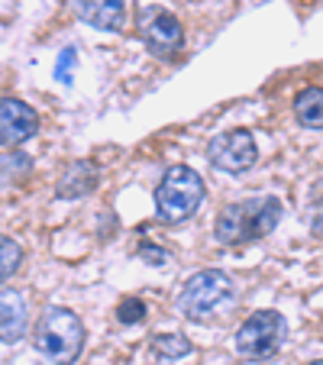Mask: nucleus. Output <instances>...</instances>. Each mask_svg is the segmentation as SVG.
Wrapping results in <instances>:
<instances>
[{
    "label": "nucleus",
    "instance_id": "1a4fd4ad",
    "mask_svg": "<svg viewBox=\"0 0 323 365\" xmlns=\"http://www.w3.org/2000/svg\"><path fill=\"white\" fill-rule=\"evenodd\" d=\"M75 10L84 23L103 33H117L126 23V0H75Z\"/></svg>",
    "mask_w": 323,
    "mask_h": 365
},
{
    "label": "nucleus",
    "instance_id": "9b49d317",
    "mask_svg": "<svg viewBox=\"0 0 323 365\" xmlns=\"http://www.w3.org/2000/svg\"><path fill=\"white\" fill-rule=\"evenodd\" d=\"M97 178H101V172H97V165L91 159H78L71 162L68 168L62 172V178H58V187L56 194L58 197H84V194H91L97 187Z\"/></svg>",
    "mask_w": 323,
    "mask_h": 365
},
{
    "label": "nucleus",
    "instance_id": "423d86ee",
    "mask_svg": "<svg viewBox=\"0 0 323 365\" xmlns=\"http://www.w3.org/2000/svg\"><path fill=\"white\" fill-rule=\"evenodd\" d=\"M139 36H143L145 48L158 58L178 56L181 46H185V26H181V20L175 14H168L165 7H158V4H152V7H145L139 14Z\"/></svg>",
    "mask_w": 323,
    "mask_h": 365
},
{
    "label": "nucleus",
    "instance_id": "f8f14e48",
    "mask_svg": "<svg viewBox=\"0 0 323 365\" xmlns=\"http://www.w3.org/2000/svg\"><path fill=\"white\" fill-rule=\"evenodd\" d=\"M294 117L307 130H323V88H304L294 97Z\"/></svg>",
    "mask_w": 323,
    "mask_h": 365
},
{
    "label": "nucleus",
    "instance_id": "9d476101",
    "mask_svg": "<svg viewBox=\"0 0 323 365\" xmlns=\"http://www.w3.org/2000/svg\"><path fill=\"white\" fill-rule=\"evenodd\" d=\"M29 314L26 301L16 291H0V343H20L26 336Z\"/></svg>",
    "mask_w": 323,
    "mask_h": 365
},
{
    "label": "nucleus",
    "instance_id": "7ed1b4c3",
    "mask_svg": "<svg viewBox=\"0 0 323 365\" xmlns=\"http://www.w3.org/2000/svg\"><path fill=\"white\" fill-rule=\"evenodd\" d=\"M236 301V288L230 282L227 272L217 269H204L194 278H188V284L178 294V310L188 320H198V324H207V320L220 317L233 307Z\"/></svg>",
    "mask_w": 323,
    "mask_h": 365
},
{
    "label": "nucleus",
    "instance_id": "f3484780",
    "mask_svg": "<svg viewBox=\"0 0 323 365\" xmlns=\"http://www.w3.org/2000/svg\"><path fill=\"white\" fill-rule=\"evenodd\" d=\"M139 255H143L149 265H162V262H168V252L162 246H152V242H143L139 246Z\"/></svg>",
    "mask_w": 323,
    "mask_h": 365
},
{
    "label": "nucleus",
    "instance_id": "6e6552de",
    "mask_svg": "<svg viewBox=\"0 0 323 365\" xmlns=\"http://www.w3.org/2000/svg\"><path fill=\"white\" fill-rule=\"evenodd\" d=\"M39 133V113L20 97L0 101V149H16Z\"/></svg>",
    "mask_w": 323,
    "mask_h": 365
},
{
    "label": "nucleus",
    "instance_id": "dca6fc26",
    "mask_svg": "<svg viewBox=\"0 0 323 365\" xmlns=\"http://www.w3.org/2000/svg\"><path fill=\"white\" fill-rule=\"evenodd\" d=\"M75 65H78L75 46L62 48V52H58V62H56V81H62V84H71V81H75Z\"/></svg>",
    "mask_w": 323,
    "mask_h": 365
},
{
    "label": "nucleus",
    "instance_id": "f03ea898",
    "mask_svg": "<svg viewBox=\"0 0 323 365\" xmlns=\"http://www.w3.org/2000/svg\"><path fill=\"white\" fill-rule=\"evenodd\" d=\"M36 352L48 365H71L84 349V324L75 310L48 307L36 324Z\"/></svg>",
    "mask_w": 323,
    "mask_h": 365
},
{
    "label": "nucleus",
    "instance_id": "39448f33",
    "mask_svg": "<svg viewBox=\"0 0 323 365\" xmlns=\"http://www.w3.org/2000/svg\"><path fill=\"white\" fill-rule=\"evenodd\" d=\"M284 317L278 310H255L252 317L236 330V352L252 362L272 359L284 343Z\"/></svg>",
    "mask_w": 323,
    "mask_h": 365
},
{
    "label": "nucleus",
    "instance_id": "ddd939ff",
    "mask_svg": "<svg viewBox=\"0 0 323 365\" xmlns=\"http://www.w3.org/2000/svg\"><path fill=\"white\" fill-rule=\"evenodd\" d=\"M191 349L194 346L188 343L181 333H155V336H152V352H155L158 359H168V362L191 356Z\"/></svg>",
    "mask_w": 323,
    "mask_h": 365
},
{
    "label": "nucleus",
    "instance_id": "20e7f679",
    "mask_svg": "<svg viewBox=\"0 0 323 365\" xmlns=\"http://www.w3.org/2000/svg\"><path fill=\"white\" fill-rule=\"evenodd\" d=\"M204 204V178L188 165H172L155 187V210L162 223H185Z\"/></svg>",
    "mask_w": 323,
    "mask_h": 365
},
{
    "label": "nucleus",
    "instance_id": "4468645a",
    "mask_svg": "<svg viewBox=\"0 0 323 365\" xmlns=\"http://www.w3.org/2000/svg\"><path fill=\"white\" fill-rule=\"evenodd\" d=\"M20 262H23L20 242L0 233V284L7 282V278H14V272L20 269Z\"/></svg>",
    "mask_w": 323,
    "mask_h": 365
},
{
    "label": "nucleus",
    "instance_id": "0eeeda50",
    "mask_svg": "<svg viewBox=\"0 0 323 365\" xmlns=\"http://www.w3.org/2000/svg\"><path fill=\"white\" fill-rule=\"evenodd\" d=\"M207 159H210L213 168L230 175H242L255 165L259 159V149H255L252 133L246 130H227L220 136H213L210 145H207Z\"/></svg>",
    "mask_w": 323,
    "mask_h": 365
},
{
    "label": "nucleus",
    "instance_id": "f257e3e1",
    "mask_svg": "<svg viewBox=\"0 0 323 365\" xmlns=\"http://www.w3.org/2000/svg\"><path fill=\"white\" fill-rule=\"evenodd\" d=\"M278 220H282V200L262 194V197H246L223 207L213 223V233L223 246H246V242L265 240L278 227Z\"/></svg>",
    "mask_w": 323,
    "mask_h": 365
},
{
    "label": "nucleus",
    "instance_id": "2eb2a0df",
    "mask_svg": "<svg viewBox=\"0 0 323 365\" xmlns=\"http://www.w3.org/2000/svg\"><path fill=\"white\" fill-rule=\"evenodd\" d=\"M117 320L123 327H133V324H143L145 320V304L139 297H123L117 307Z\"/></svg>",
    "mask_w": 323,
    "mask_h": 365
},
{
    "label": "nucleus",
    "instance_id": "a211bd4d",
    "mask_svg": "<svg viewBox=\"0 0 323 365\" xmlns=\"http://www.w3.org/2000/svg\"><path fill=\"white\" fill-rule=\"evenodd\" d=\"M307 365H323V359H317V362H307Z\"/></svg>",
    "mask_w": 323,
    "mask_h": 365
}]
</instances>
